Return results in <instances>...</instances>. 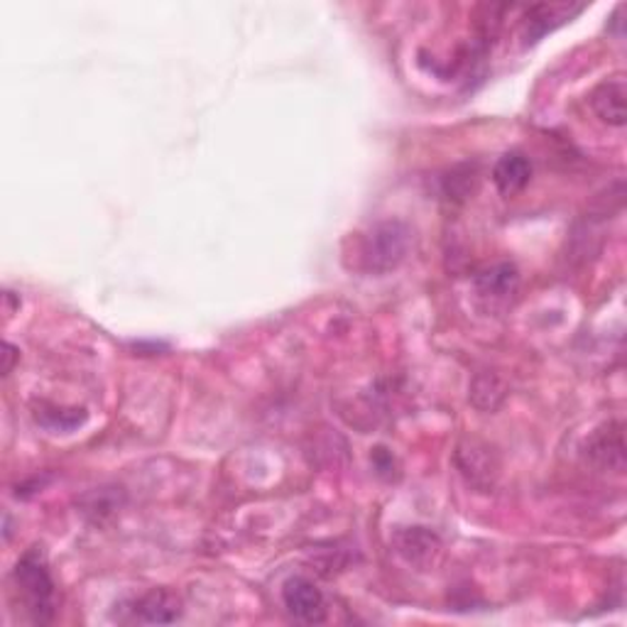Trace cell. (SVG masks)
Masks as SVG:
<instances>
[{
  "label": "cell",
  "instance_id": "obj_1",
  "mask_svg": "<svg viewBox=\"0 0 627 627\" xmlns=\"http://www.w3.org/2000/svg\"><path fill=\"white\" fill-rule=\"evenodd\" d=\"M13 583L25 603L29 620L47 625L57 613V586L47 566V554L43 546H33L20 556L13 569Z\"/></svg>",
  "mask_w": 627,
  "mask_h": 627
},
{
  "label": "cell",
  "instance_id": "obj_2",
  "mask_svg": "<svg viewBox=\"0 0 627 627\" xmlns=\"http://www.w3.org/2000/svg\"><path fill=\"white\" fill-rule=\"evenodd\" d=\"M412 248V231L402 221H383L371 228L361 243V265L365 273L385 275L405 263Z\"/></svg>",
  "mask_w": 627,
  "mask_h": 627
},
{
  "label": "cell",
  "instance_id": "obj_3",
  "mask_svg": "<svg viewBox=\"0 0 627 627\" xmlns=\"http://www.w3.org/2000/svg\"><path fill=\"white\" fill-rule=\"evenodd\" d=\"M520 290V270L513 263H495L475 275V294L491 310H505Z\"/></svg>",
  "mask_w": 627,
  "mask_h": 627
},
{
  "label": "cell",
  "instance_id": "obj_4",
  "mask_svg": "<svg viewBox=\"0 0 627 627\" xmlns=\"http://www.w3.org/2000/svg\"><path fill=\"white\" fill-rule=\"evenodd\" d=\"M282 603L294 620L316 625L326 620V599L318 586L304 576H292L282 586Z\"/></svg>",
  "mask_w": 627,
  "mask_h": 627
},
{
  "label": "cell",
  "instance_id": "obj_5",
  "mask_svg": "<svg viewBox=\"0 0 627 627\" xmlns=\"http://www.w3.org/2000/svg\"><path fill=\"white\" fill-rule=\"evenodd\" d=\"M586 459H589L595 469L601 471H625V436L623 424L611 422L605 424L599 434L591 436V442L586 444Z\"/></svg>",
  "mask_w": 627,
  "mask_h": 627
},
{
  "label": "cell",
  "instance_id": "obj_6",
  "mask_svg": "<svg viewBox=\"0 0 627 627\" xmlns=\"http://www.w3.org/2000/svg\"><path fill=\"white\" fill-rule=\"evenodd\" d=\"M395 550L407 564L417 566V569H426V566L436 562L442 552V542L432 530L426 527H405V530L395 532Z\"/></svg>",
  "mask_w": 627,
  "mask_h": 627
},
{
  "label": "cell",
  "instance_id": "obj_7",
  "mask_svg": "<svg viewBox=\"0 0 627 627\" xmlns=\"http://www.w3.org/2000/svg\"><path fill=\"white\" fill-rule=\"evenodd\" d=\"M583 10V5H571V3H540L532 5L524 13V43L534 45L540 39L552 33V29L562 27L564 23H569L571 17H576Z\"/></svg>",
  "mask_w": 627,
  "mask_h": 627
},
{
  "label": "cell",
  "instance_id": "obj_8",
  "mask_svg": "<svg viewBox=\"0 0 627 627\" xmlns=\"http://www.w3.org/2000/svg\"><path fill=\"white\" fill-rule=\"evenodd\" d=\"M182 613V599L167 589H153L133 603V620L145 625H172Z\"/></svg>",
  "mask_w": 627,
  "mask_h": 627
},
{
  "label": "cell",
  "instance_id": "obj_9",
  "mask_svg": "<svg viewBox=\"0 0 627 627\" xmlns=\"http://www.w3.org/2000/svg\"><path fill=\"white\" fill-rule=\"evenodd\" d=\"M625 98H627L625 76H613V79H605V82H601L593 88L589 101H591L593 113L599 116L605 125L623 128L627 121Z\"/></svg>",
  "mask_w": 627,
  "mask_h": 627
},
{
  "label": "cell",
  "instance_id": "obj_10",
  "mask_svg": "<svg viewBox=\"0 0 627 627\" xmlns=\"http://www.w3.org/2000/svg\"><path fill=\"white\" fill-rule=\"evenodd\" d=\"M456 461H459L461 473L469 478V483L475 487H493L495 475H497V463L493 461V454L487 446L478 442H466L459 446V454H456Z\"/></svg>",
  "mask_w": 627,
  "mask_h": 627
},
{
  "label": "cell",
  "instance_id": "obj_11",
  "mask_svg": "<svg viewBox=\"0 0 627 627\" xmlns=\"http://www.w3.org/2000/svg\"><path fill=\"white\" fill-rule=\"evenodd\" d=\"M532 162L524 153H505L493 167V182L503 196H515L530 184Z\"/></svg>",
  "mask_w": 627,
  "mask_h": 627
},
{
  "label": "cell",
  "instance_id": "obj_12",
  "mask_svg": "<svg viewBox=\"0 0 627 627\" xmlns=\"http://www.w3.org/2000/svg\"><path fill=\"white\" fill-rule=\"evenodd\" d=\"M125 501V493L123 487H94V491H88L86 495H82V501H79V507H82V513L88 517V520L94 522H101L106 517H111L118 513V507L123 505Z\"/></svg>",
  "mask_w": 627,
  "mask_h": 627
},
{
  "label": "cell",
  "instance_id": "obj_13",
  "mask_svg": "<svg viewBox=\"0 0 627 627\" xmlns=\"http://www.w3.org/2000/svg\"><path fill=\"white\" fill-rule=\"evenodd\" d=\"M503 397H505V387L495 375L481 373L473 381L471 400L475 407H481V410H491V412L497 410V405L503 402Z\"/></svg>",
  "mask_w": 627,
  "mask_h": 627
},
{
  "label": "cell",
  "instance_id": "obj_14",
  "mask_svg": "<svg viewBox=\"0 0 627 627\" xmlns=\"http://www.w3.org/2000/svg\"><path fill=\"white\" fill-rule=\"evenodd\" d=\"M471 182H475V169H471V172H466V174H456L446 179V194H449V198H469L471 196Z\"/></svg>",
  "mask_w": 627,
  "mask_h": 627
},
{
  "label": "cell",
  "instance_id": "obj_15",
  "mask_svg": "<svg viewBox=\"0 0 627 627\" xmlns=\"http://www.w3.org/2000/svg\"><path fill=\"white\" fill-rule=\"evenodd\" d=\"M5 363H3V375H10L13 373V363H15V358L20 355L17 353V348L13 343H5Z\"/></svg>",
  "mask_w": 627,
  "mask_h": 627
}]
</instances>
